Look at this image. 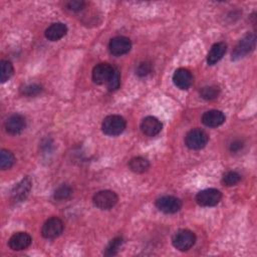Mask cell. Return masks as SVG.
Instances as JSON below:
<instances>
[{
  "label": "cell",
  "instance_id": "obj_1",
  "mask_svg": "<svg viewBox=\"0 0 257 257\" xmlns=\"http://www.w3.org/2000/svg\"><path fill=\"white\" fill-rule=\"evenodd\" d=\"M125 125V119L121 115L110 114L102 120L101 130L103 134L110 137H115L120 135L124 131Z\"/></svg>",
  "mask_w": 257,
  "mask_h": 257
},
{
  "label": "cell",
  "instance_id": "obj_2",
  "mask_svg": "<svg viewBox=\"0 0 257 257\" xmlns=\"http://www.w3.org/2000/svg\"><path fill=\"white\" fill-rule=\"evenodd\" d=\"M256 45V36L254 33H247L236 44L232 51V60H237L245 57L248 53L254 50Z\"/></svg>",
  "mask_w": 257,
  "mask_h": 257
},
{
  "label": "cell",
  "instance_id": "obj_3",
  "mask_svg": "<svg viewBox=\"0 0 257 257\" xmlns=\"http://www.w3.org/2000/svg\"><path fill=\"white\" fill-rule=\"evenodd\" d=\"M196 242L195 234L187 229L178 230L172 238L174 247L180 251H188L191 249Z\"/></svg>",
  "mask_w": 257,
  "mask_h": 257
},
{
  "label": "cell",
  "instance_id": "obj_4",
  "mask_svg": "<svg viewBox=\"0 0 257 257\" xmlns=\"http://www.w3.org/2000/svg\"><path fill=\"white\" fill-rule=\"evenodd\" d=\"M118 201L117 195L110 190L98 191L93 195L92 202L100 210H109L113 208Z\"/></svg>",
  "mask_w": 257,
  "mask_h": 257
},
{
  "label": "cell",
  "instance_id": "obj_5",
  "mask_svg": "<svg viewBox=\"0 0 257 257\" xmlns=\"http://www.w3.org/2000/svg\"><path fill=\"white\" fill-rule=\"evenodd\" d=\"M209 141V137L206 132L201 128L191 130L185 137L186 146L191 150L203 149Z\"/></svg>",
  "mask_w": 257,
  "mask_h": 257
},
{
  "label": "cell",
  "instance_id": "obj_6",
  "mask_svg": "<svg viewBox=\"0 0 257 257\" xmlns=\"http://www.w3.org/2000/svg\"><path fill=\"white\" fill-rule=\"evenodd\" d=\"M63 222L57 217H51L43 224L41 228V235L45 239H55L63 232Z\"/></svg>",
  "mask_w": 257,
  "mask_h": 257
},
{
  "label": "cell",
  "instance_id": "obj_7",
  "mask_svg": "<svg viewBox=\"0 0 257 257\" xmlns=\"http://www.w3.org/2000/svg\"><path fill=\"white\" fill-rule=\"evenodd\" d=\"M222 199V194L217 189H205L196 195V202L203 207H212L217 205Z\"/></svg>",
  "mask_w": 257,
  "mask_h": 257
},
{
  "label": "cell",
  "instance_id": "obj_8",
  "mask_svg": "<svg viewBox=\"0 0 257 257\" xmlns=\"http://www.w3.org/2000/svg\"><path fill=\"white\" fill-rule=\"evenodd\" d=\"M156 207L166 214H173L180 211L182 201L174 196H163L156 201Z\"/></svg>",
  "mask_w": 257,
  "mask_h": 257
},
{
  "label": "cell",
  "instance_id": "obj_9",
  "mask_svg": "<svg viewBox=\"0 0 257 257\" xmlns=\"http://www.w3.org/2000/svg\"><path fill=\"white\" fill-rule=\"evenodd\" d=\"M132 48L130 38L125 36H116L110 39L108 43V50L114 56H120L127 53Z\"/></svg>",
  "mask_w": 257,
  "mask_h": 257
},
{
  "label": "cell",
  "instance_id": "obj_10",
  "mask_svg": "<svg viewBox=\"0 0 257 257\" xmlns=\"http://www.w3.org/2000/svg\"><path fill=\"white\" fill-rule=\"evenodd\" d=\"M114 67L109 63L101 62L94 66L92 70V80L96 84H104L109 80Z\"/></svg>",
  "mask_w": 257,
  "mask_h": 257
},
{
  "label": "cell",
  "instance_id": "obj_11",
  "mask_svg": "<svg viewBox=\"0 0 257 257\" xmlns=\"http://www.w3.org/2000/svg\"><path fill=\"white\" fill-rule=\"evenodd\" d=\"M31 186H32L31 179L29 177L23 178L19 183H17L13 187V189L11 191L12 200L16 203L24 201L31 190Z\"/></svg>",
  "mask_w": 257,
  "mask_h": 257
},
{
  "label": "cell",
  "instance_id": "obj_12",
  "mask_svg": "<svg viewBox=\"0 0 257 257\" xmlns=\"http://www.w3.org/2000/svg\"><path fill=\"white\" fill-rule=\"evenodd\" d=\"M31 241H32L31 236L28 233L17 232L10 237L8 241V245L10 249L14 251H21L28 248L31 244Z\"/></svg>",
  "mask_w": 257,
  "mask_h": 257
},
{
  "label": "cell",
  "instance_id": "obj_13",
  "mask_svg": "<svg viewBox=\"0 0 257 257\" xmlns=\"http://www.w3.org/2000/svg\"><path fill=\"white\" fill-rule=\"evenodd\" d=\"M26 125L25 117L21 114L14 113L10 115L5 121V130L10 135H18L20 134Z\"/></svg>",
  "mask_w": 257,
  "mask_h": 257
},
{
  "label": "cell",
  "instance_id": "obj_14",
  "mask_svg": "<svg viewBox=\"0 0 257 257\" xmlns=\"http://www.w3.org/2000/svg\"><path fill=\"white\" fill-rule=\"evenodd\" d=\"M173 82L180 89H188L193 83V75L186 68H178L173 74Z\"/></svg>",
  "mask_w": 257,
  "mask_h": 257
},
{
  "label": "cell",
  "instance_id": "obj_15",
  "mask_svg": "<svg viewBox=\"0 0 257 257\" xmlns=\"http://www.w3.org/2000/svg\"><path fill=\"white\" fill-rule=\"evenodd\" d=\"M162 122L155 116H147L142 120L141 130L148 137L157 136L162 131Z\"/></svg>",
  "mask_w": 257,
  "mask_h": 257
},
{
  "label": "cell",
  "instance_id": "obj_16",
  "mask_svg": "<svg viewBox=\"0 0 257 257\" xmlns=\"http://www.w3.org/2000/svg\"><path fill=\"white\" fill-rule=\"evenodd\" d=\"M225 121V114L221 110L212 109L206 111L202 115V122L209 127H217L224 123Z\"/></svg>",
  "mask_w": 257,
  "mask_h": 257
},
{
  "label": "cell",
  "instance_id": "obj_17",
  "mask_svg": "<svg viewBox=\"0 0 257 257\" xmlns=\"http://www.w3.org/2000/svg\"><path fill=\"white\" fill-rule=\"evenodd\" d=\"M66 32H67L66 25L61 22H56V23H52L46 28L44 35L50 41H57L61 39L66 34Z\"/></svg>",
  "mask_w": 257,
  "mask_h": 257
},
{
  "label": "cell",
  "instance_id": "obj_18",
  "mask_svg": "<svg viewBox=\"0 0 257 257\" xmlns=\"http://www.w3.org/2000/svg\"><path fill=\"white\" fill-rule=\"evenodd\" d=\"M227 49V45L225 42H217L215 43L207 56V62L209 65H214L215 63H217L225 54Z\"/></svg>",
  "mask_w": 257,
  "mask_h": 257
},
{
  "label": "cell",
  "instance_id": "obj_19",
  "mask_svg": "<svg viewBox=\"0 0 257 257\" xmlns=\"http://www.w3.org/2000/svg\"><path fill=\"white\" fill-rule=\"evenodd\" d=\"M130 169L138 174L145 173L150 168V163L147 159L143 157H135L128 163Z\"/></svg>",
  "mask_w": 257,
  "mask_h": 257
},
{
  "label": "cell",
  "instance_id": "obj_20",
  "mask_svg": "<svg viewBox=\"0 0 257 257\" xmlns=\"http://www.w3.org/2000/svg\"><path fill=\"white\" fill-rule=\"evenodd\" d=\"M15 163L14 155L8 150H1L0 153V168L2 170L10 169Z\"/></svg>",
  "mask_w": 257,
  "mask_h": 257
},
{
  "label": "cell",
  "instance_id": "obj_21",
  "mask_svg": "<svg viewBox=\"0 0 257 257\" xmlns=\"http://www.w3.org/2000/svg\"><path fill=\"white\" fill-rule=\"evenodd\" d=\"M14 68L12 63L9 60L1 61V72H0V80L1 82L7 81L13 74Z\"/></svg>",
  "mask_w": 257,
  "mask_h": 257
},
{
  "label": "cell",
  "instance_id": "obj_22",
  "mask_svg": "<svg viewBox=\"0 0 257 257\" xmlns=\"http://www.w3.org/2000/svg\"><path fill=\"white\" fill-rule=\"evenodd\" d=\"M122 243H123V240H122L121 237H115V238H113V239L108 243V245L106 246V248H105V250H104V255H106V256L115 255V254L118 252L119 248L121 247Z\"/></svg>",
  "mask_w": 257,
  "mask_h": 257
},
{
  "label": "cell",
  "instance_id": "obj_23",
  "mask_svg": "<svg viewBox=\"0 0 257 257\" xmlns=\"http://www.w3.org/2000/svg\"><path fill=\"white\" fill-rule=\"evenodd\" d=\"M219 87L215 86V85H210V86H204L201 88L200 90V95L202 98L207 99V100H211L216 98L219 95Z\"/></svg>",
  "mask_w": 257,
  "mask_h": 257
},
{
  "label": "cell",
  "instance_id": "obj_24",
  "mask_svg": "<svg viewBox=\"0 0 257 257\" xmlns=\"http://www.w3.org/2000/svg\"><path fill=\"white\" fill-rule=\"evenodd\" d=\"M72 194V189L68 185H61L59 186L53 194V197L55 200L58 201H63L68 199Z\"/></svg>",
  "mask_w": 257,
  "mask_h": 257
},
{
  "label": "cell",
  "instance_id": "obj_25",
  "mask_svg": "<svg viewBox=\"0 0 257 257\" xmlns=\"http://www.w3.org/2000/svg\"><path fill=\"white\" fill-rule=\"evenodd\" d=\"M119 84H120V74H119L118 69L116 67H114L113 72H112L109 80L106 83V86L109 91H113L119 87Z\"/></svg>",
  "mask_w": 257,
  "mask_h": 257
},
{
  "label": "cell",
  "instance_id": "obj_26",
  "mask_svg": "<svg viewBox=\"0 0 257 257\" xmlns=\"http://www.w3.org/2000/svg\"><path fill=\"white\" fill-rule=\"evenodd\" d=\"M241 180V176L234 171H230L227 172L224 176H223V184H225L226 186H235L236 184H238Z\"/></svg>",
  "mask_w": 257,
  "mask_h": 257
},
{
  "label": "cell",
  "instance_id": "obj_27",
  "mask_svg": "<svg viewBox=\"0 0 257 257\" xmlns=\"http://www.w3.org/2000/svg\"><path fill=\"white\" fill-rule=\"evenodd\" d=\"M42 91V87L36 83H30L21 88V93L26 96H35Z\"/></svg>",
  "mask_w": 257,
  "mask_h": 257
},
{
  "label": "cell",
  "instance_id": "obj_28",
  "mask_svg": "<svg viewBox=\"0 0 257 257\" xmlns=\"http://www.w3.org/2000/svg\"><path fill=\"white\" fill-rule=\"evenodd\" d=\"M152 68H153V65L150 61H142L138 64V66L136 68V73L139 76L143 77V76L150 74L152 72Z\"/></svg>",
  "mask_w": 257,
  "mask_h": 257
},
{
  "label": "cell",
  "instance_id": "obj_29",
  "mask_svg": "<svg viewBox=\"0 0 257 257\" xmlns=\"http://www.w3.org/2000/svg\"><path fill=\"white\" fill-rule=\"evenodd\" d=\"M85 3L83 1H80V0H71V1H68L66 3V7L68 10L70 11H73V12H77V11H80L83 9Z\"/></svg>",
  "mask_w": 257,
  "mask_h": 257
},
{
  "label": "cell",
  "instance_id": "obj_30",
  "mask_svg": "<svg viewBox=\"0 0 257 257\" xmlns=\"http://www.w3.org/2000/svg\"><path fill=\"white\" fill-rule=\"evenodd\" d=\"M243 148V142L240 140H235L230 144V151L232 153H237Z\"/></svg>",
  "mask_w": 257,
  "mask_h": 257
}]
</instances>
